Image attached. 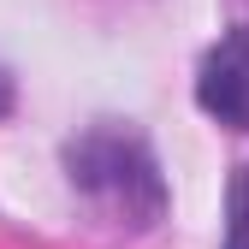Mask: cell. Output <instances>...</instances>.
Returning a JSON list of instances; mask_svg holds the SVG:
<instances>
[{"label": "cell", "instance_id": "obj_4", "mask_svg": "<svg viewBox=\"0 0 249 249\" xmlns=\"http://www.w3.org/2000/svg\"><path fill=\"white\" fill-rule=\"evenodd\" d=\"M6 95H12V89H6V77H0V113H6Z\"/></svg>", "mask_w": 249, "mask_h": 249}, {"label": "cell", "instance_id": "obj_2", "mask_svg": "<svg viewBox=\"0 0 249 249\" xmlns=\"http://www.w3.org/2000/svg\"><path fill=\"white\" fill-rule=\"evenodd\" d=\"M196 101L231 131H249V24L226 30L196 71Z\"/></svg>", "mask_w": 249, "mask_h": 249}, {"label": "cell", "instance_id": "obj_1", "mask_svg": "<svg viewBox=\"0 0 249 249\" xmlns=\"http://www.w3.org/2000/svg\"><path fill=\"white\" fill-rule=\"evenodd\" d=\"M71 178L83 184L89 196H101L113 213H124L131 226H154L166 208V184L160 166L137 131H119V124H95L89 137L71 142Z\"/></svg>", "mask_w": 249, "mask_h": 249}, {"label": "cell", "instance_id": "obj_3", "mask_svg": "<svg viewBox=\"0 0 249 249\" xmlns=\"http://www.w3.org/2000/svg\"><path fill=\"white\" fill-rule=\"evenodd\" d=\"M226 249H249V166L231 178L226 196Z\"/></svg>", "mask_w": 249, "mask_h": 249}]
</instances>
